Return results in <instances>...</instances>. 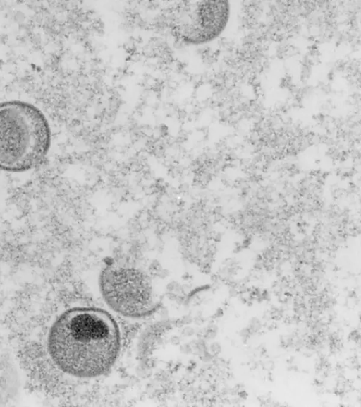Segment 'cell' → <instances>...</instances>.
I'll return each instance as SVG.
<instances>
[{
	"instance_id": "obj_1",
	"label": "cell",
	"mask_w": 361,
	"mask_h": 407,
	"mask_svg": "<svg viewBox=\"0 0 361 407\" xmlns=\"http://www.w3.org/2000/svg\"><path fill=\"white\" fill-rule=\"evenodd\" d=\"M121 348V331L106 311L92 307L67 309L51 325L47 350L61 371L79 378L102 375L114 365Z\"/></svg>"
},
{
	"instance_id": "obj_2",
	"label": "cell",
	"mask_w": 361,
	"mask_h": 407,
	"mask_svg": "<svg viewBox=\"0 0 361 407\" xmlns=\"http://www.w3.org/2000/svg\"><path fill=\"white\" fill-rule=\"evenodd\" d=\"M51 129L35 105L19 100L0 103V169L10 172L30 170L47 156Z\"/></svg>"
},
{
	"instance_id": "obj_3",
	"label": "cell",
	"mask_w": 361,
	"mask_h": 407,
	"mask_svg": "<svg viewBox=\"0 0 361 407\" xmlns=\"http://www.w3.org/2000/svg\"><path fill=\"white\" fill-rule=\"evenodd\" d=\"M231 14L228 1H186L166 15L170 33L186 45H201L216 39L225 30Z\"/></svg>"
},
{
	"instance_id": "obj_4",
	"label": "cell",
	"mask_w": 361,
	"mask_h": 407,
	"mask_svg": "<svg viewBox=\"0 0 361 407\" xmlns=\"http://www.w3.org/2000/svg\"><path fill=\"white\" fill-rule=\"evenodd\" d=\"M99 287L107 305L128 318H142L156 309L148 276L139 269L109 265L101 272Z\"/></svg>"
}]
</instances>
